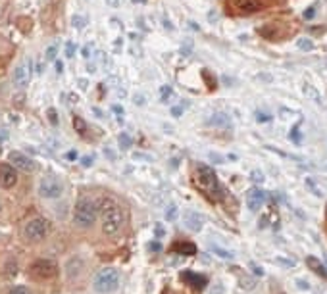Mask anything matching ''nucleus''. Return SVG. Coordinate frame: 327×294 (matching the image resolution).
<instances>
[{
	"mask_svg": "<svg viewBox=\"0 0 327 294\" xmlns=\"http://www.w3.org/2000/svg\"><path fill=\"white\" fill-rule=\"evenodd\" d=\"M100 221H102V231L104 235H116L121 227H123V210L121 206L112 200V198H104L100 202Z\"/></svg>",
	"mask_w": 327,
	"mask_h": 294,
	"instance_id": "obj_1",
	"label": "nucleus"
},
{
	"mask_svg": "<svg viewBox=\"0 0 327 294\" xmlns=\"http://www.w3.org/2000/svg\"><path fill=\"white\" fill-rule=\"evenodd\" d=\"M194 181L196 185L202 188V192L210 198V200H221L223 198V190L219 187L218 177L214 173L212 167L208 165H198L196 171H194Z\"/></svg>",
	"mask_w": 327,
	"mask_h": 294,
	"instance_id": "obj_2",
	"label": "nucleus"
},
{
	"mask_svg": "<svg viewBox=\"0 0 327 294\" xmlns=\"http://www.w3.org/2000/svg\"><path fill=\"white\" fill-rule=\"evenodd\" d=\"M96 214H98V210H96L94 202L89 198H81V200H77V204L73 208V223L81 229H89L94 225Z\"/></svg>",
	"mask_w": 327,
	"mask_h": 294,
	"instance_id": "obj_3",
	"label": "nucleus"
},
{
	"mask_svg": "<svg viewBox=\"0 0 327 294\" xmlns=\"http://www.w3.org/2000/svg\"><path fill=\"white\" fill-rule=\"evenodd\" d=\"M119 287V271L116 268H102L93 279V289L100 294L114 293Z\"/></svg>",
	"mask_w": 327,
	"mask_h": 294,
	"instance_id": "obj_4",
	"label": "nucleus"
},
{
	"mask_svg": "<svg viewBox=\"0 0 327 294\" xmlns=\"http://www.w3.org/2000/svg\"><path fill=\"white\" fill-rule=\"evenodd\" d=\"M48 231H50V225L45 217H33L25 225V237L29 241H43L47 239Z\"/></svg>",
	"mask_w": 327,
	"mask_h": 294,
	"instance_id": "obj_5",
	"label": "nucleus"
},
{
	"mask_svg": "<svg viewBox=\"0 0 327 294\" xmlns=\"http://www.w3.org/2000/svg\"><path fill=\"white\" fill-rule=\"evenodd\" d=\"M62 192H64V185L54 175H47L39 181V196L43 198H60Z\"/></svg>",
	"mask_w": 327,
	"mask_h": 294,
	"instance_id": "obj_6",
	"label": "nucleus"
},
{
	"mask_svg": "<svg viewBox=\"0 0 327 294\" xmlns=\"http://www.w3.org/2000/svg\"><path fill=\"white\" fill-rule=\"evenodd\" d=\"M31 273L37 279H52V277L58 275V266L52 260H37L31 266Z\"/></svg>",
	"mask_w": 327,
	"mask_h": 294,
	"instance_id": "obj_7",
	"label": "nucleus"
},
{
	"mask_svg": "<svg viewBox=\"0 0 327 294\" xmlns=\"http://www.w3.org/2000/svg\"><path fill=\"white\" fill-rule=\"evenodd\" d=\"M8 160L10 163L16 167V169H22V171H35V161L29 158L27 154H23V152H18V150H12L10 154H8Z\"/></svg>",
	"mask_w": 327,
	"mask_h": 294,
	"instance_id": "obj_8",
	"label": "nucleus"
},
{
	"mask_svg": "<svg viewBox=\"0 0 327 294\" xmlns=\"http://www.w3.org/2000/svg\"><path fill=\"white\" fill-rule=\"evenodd\" d=\"M18 183V169L12 163H2L0 165V185L4 188L16 187Z\"/></svg>",
	"mask_w": 327,
	"mask_h": 294,
	"instance_id": "obj_9",
	"label": "nucleus"
},
{
	"mask_svg": "<svg viewBox=\"0 0 327 294\" xmlns=\"http://www.w3.org/2000/svg\"><path fill=\"white\" fill-rule=\"evenodd\" d=\"M183 223H185V227H187L189 231L198 233V231L204 227V215L194 212V210H187L185 215H183Z\"/></svg>",
	"mask_w": 327,
	"mask_h": 294,
	"instance_id": "obj_10",
	"label": "nucleus"
},
{
	"mask_svg": "<svg viewBox=\"0 0 327 294\" xmlns=\"http://www.w3.org/2000/svg\"><path fill=\"white\" fill-rule=\"evenodd\" d=\"M264 200H266V192L260 188H250L246 194V206L250 212H258L264 206Z\"/></svg>",
	"mask_w": 327,
	"mask_h": 294,
	"instance_id": "obj_11",
	"label": "nucleus"
},
{
	"mask_svg": "<svg viewBox=\"0 0 327 294\" xmlns=\"http://www.w3.org/2000/svg\"><path fill=\"white\" fill-rule=\"evenodd\" d=\"M29 64H18L16 66V69H14V83H16V87H20V89H25L29 85Z\"/></svg>",
	"mask_w": 327,
	"mask_h": 294,
	"instance_id": "obj_12",
	"label": "nucleus"
},
{
	"mask_svg": "<svg viewBox=\"0 0 327 294\" xmlns=\"http://www.w3.org/2000/svg\"><path fill=\"white\" fill-rule=\"evenodd\" d=\"M181 277H183V281H187L192 289H196V291H202V289L206 287V283H208V279H206L204 275H200V273H192V271L181 273Z\"/></svg>",
	"mask_w": 327,
	"mask_h": 294,
	"instance_id": "obj_13",
	"label": "nucleus"
},
{
	"mask_svg": "<svg viewBox=\"0 0 327 294\" xmlns=\"http://www.w3.org/2000/svg\"><path fill=\"white\" fill-rule=\"evenodd\" d=\"M262 8L260 0H235V10L239 14H254Z\"/></svg>",
	"mask_w": 327,
	"mask_h": 294,
	"instance_id": "obj_14",
	"label": "nucleus"
},
{
	"mask_svg": "<svg viewBox=\"0 0 327 294\" xmlns=\"http://www.w3.org/2000/svg\"><path fill=\"white\" fill-rule=\"evenodd\" d=\"M171 252L181 254V256H194L196 254V246L192 242H175L171 246Z\"/></svg>",
	"mask_w": 327,
	"mask_h": 294,
	"instance_id": "obj_15",
	"label": "nucleus"
},
{
	"mask_svg": "<svg viewBox=\"0 0 327 294\" xmlns=\"http://www.w3.org/2000/svg\"><path fill=\"white\" fill-rule=\"evenodd\" d=\"M306 264H308V268L312 269L314 273H318L320 277H327V268L318 260V258H314V256H308L306 258Z\"/></svg>",
	"mask_w": 327,
	"mask_h": 294,
	"instance_id": "obj_16",
	"label": "nucleus"
},
{
	"mask_svg": "<svg viewBox=\"0 0 327 294\" xmlns=\"http://www.w3.org/2000/svg\"><path fill=\"white\" fill-rule=\"evenodd\" d=\"M210 250H212L214 256L223 258V260H233V258H235V252H231V250H227V248H221L218 244H210Z\"/></svg>",
	"mask_w": 327,
	"mask_h": 294,
	"instance_id": "obj_17",
	"label": "nucleus"
},
{
	"mask_svg": "<svg viewBox=\"0 0 327 294\" xmlns=\"http://www.w3.org/2000/svg\"><path fill=\"white\" fill-rule=\"evenodd\" d=\"M302 89H304L306 96H310V98H312V100H314V102H316L318 106H324V102H322V96H320V92H318V90H316V89H314L312 85H308V83H306V85H304Z\"/></svg>",
	"mask_w": 327,
	"mask_h": 294,
	"instance_id": "obj_18",
	"label": "nucleus"
},
{
	"mask_svg": "<svg viewBox=\"0 0 327 294\" xmlns=\"http://www.w3.org/2000/svg\"><path fill=\"white\" fill-rule=\"evenodd\" d=\"M297 46H299L300 50H304V52H310L314 48V43L308 37H300L299 41H297Z\"/></svg>",
	"mask_w": 327,
	"mask_h": 294,
	"instance_id": "obj_19",
	"label": "nucleus"
},
{
	"mask_svg": "<svg viewBox=\"0 0 327 294\" xmlns=\"http://www.w3.org/2000/svg\"><path fill=\"white\" fill-rule=\"evenodd\" d=\"M177 219V204H167V210H165V221H175Z\"/></svg>",
	"mask_w": 327,
	"mask_h": 294,
	"instance_id": "obj_20",
	"label": "nucleus"
},
{
	"mask_svg": "<svg viewBox=\"0 0 327 294\" xmlns=\"http://www.w3.org/2000/svg\"><path fill=\"white\" fill-rule=\"evenodd\" d=\"M210 123H212V125H223V127H227V125H229V119H227L223 113H216V115L210 119Z\"/></svg>",
	"mask_w": 327,
	"mask_h": 294,
	"instance_id": "obj_21",
	"label": "nucleus"
},
{
	"mask_svg": "<svg viewBox=\"0 0 327 294\" xmlns=\"http://www.w3.org/2000/svg\"><path fill=\"white\" fill-rule=\"evenodd\" d=\"M73 125H75V131L79 135H85V131H87V125H85V121H83L81 117H73Z\"/></svg>",
	"mask_w": 327,
	"mask_h": 294,
	"instance_id": "obj_22",
	"label": "nucleus"
},
{
	"mask_svg": "<svg viewBox=\"0 0 327 294\" xmlns=\"http://www.w3.org/2000/svg\"><path fill=\"white\" fill-rule=\"evenodd\" d=\"M119 146H121L123 150H127V148L131 146V136H129V135H125V133L119 135Z\"/></svg>",
	"mask_w": 327,
	"mask_h": 294,
	"instance_id": "obj_23",
	"label": "nucleus"
},
{
	"mask_svg": "<svg viewBox=\"0 0 327 294\" xmlns=\"http://www.w3.org/2000/svg\"><path fill=\"white\" fill-rule=\"evenodd\" d=\"M47 117H48L50 125H58V113H56L54 108H48V112H47Z\"/></svg>",
	"mask_w": 327,
	"mask_h": 294,
	"instance_id": "obj_24",
	"label": "nucleus"
},
{
	"mask_svg": "<svg viewBox=\"0 0 327 294\" xmlns=\"http://www.w3.org/2000/svg\"><path fill=\"white\" fill-rule=\"evenodd\" d=\"M250 179H252V183H264V173L256 169V171L250 173Z\"/></svg>",
	"mask_w": 327,
	"mask_h": 294,
	"instance_id": "obj_25",
	"label": "nucleus"
},
{
	"mask_svg": "<svg viewBox=\"0 0 327 294\" xmlns=\"http://www.w3.org/2000/svg\"><path fill=\"white\" fill-rule=\"evenodd\" d=\"M56 54H58V48L52 45V46H48V48H47V54H45V56H47V60H54Z\"/></svg>",
	"mask_w": 327,
	"mask_h": 294,
	"instance_id": "obj_26",
	"label": "nucleus"
},
{
	"mask_svg": "<svg viewBox=\"0 0 327 294\" xmlns=\"http://www.w3.org/2000/svg\"><path fill=\"white\" fill-rule=\"evenodd\" d=\"M8 294H31V291L25 289V287H14Z\"/></svg>",
	"mask_w": 327,
	"mask_h": 294,
	"instance_id": "obj_27",
	"label": "nucleus"
},
{
	"mask_svg": "<svg viewBox=\"0 0 327 294\" xmlns=\"http://www.w3.org/2000/svg\"><path fill=\"white\" fill-rule=\"evenodd\" d=\"M275 262H277V264H281V266H285V268H295V262L285 260V258H275Z\"/></svg>",
	"mask_w": 327,
	"mask_h": 294,
	"instance_id": "obj_28",
	"label": "nucleus"
},
{
	"mask_svg": "<svg viewBox=\"0 0 327 294\" xmlns=\"http://www.w3.org/2000/svg\"><path fill=\"white\" fill-rule=\"evenodd\" d=\"M148 250H152V252H160V250H162V244H160V242H150V244H148Z\"/></svg>",
	"mask_w": 327,
	"mask_h": 294,
	"instance_id": "obj_29",
	"label": "nucleus"
},
{
	"mask_svg": "<svg viewBox=\"0 0 327 294\" xmlns=\"http://www.w3.org/2000/svg\"><path fill=\"white\" fill-rule=\"evenodd\" d=\"M316 16V8H308V10H304V18L306 20H310V18H314Z\"/></svg>",
	"mask_w": 327,
	"mask_h": 294,
	"instance_id": "obj_30",
	"label": "nucleus"
},
{
	"mask_svg": "<svg viewBox=\"0 0 327 294\" xmlns=\"http://www.w3.org/2000/svg\"><path fill=\"white\" fill-rule=\"evenodd\" d=\"M169 92H171V89H169V87H164V89H162V100H164V102L167 100V96H169Z\"/></svg>",
	"mask_w": 327,
	"mask_h": 294,
	"instance_id": "obj_31",
	"label": "nucleus"
},
{
	"mask_svg": "<svg viewBox=\"0 0 327 294\" xmlns=\"http://www.w3.org/2000/svg\"><path fill=\"white\" fill-rule=\"evenodd\" d=\"M66 158H68L70 161H75V158H77V152H75V150H70V152L66 154Z\"/></svg>",
	"mask_w": 327,
	"mask_h": 294,
	"instance_id": "obj_32",
	"label": "nucleus"
},
{
	"mask_svg": "<svg viewBox=\"0 0 327 294\" xmlns=\"http://www.w3.org/2000/svg\"><path fill=\"white\" fill-rule=\"evenodd\" d=\"M68 58H71V56H73V54H75V46H73V45H71V43H68Z\"/></svg>",
	"mask_w": 327,
	"mask_h": 294,
	"instance_id": "obj_33",
	"label": "nucleus"
},
{
	"mask_svg": "<svg viewBox=\"0 0 327 294\" xmlns=\"http://www.w3.org/2000/svg\"><path fill=\"white\" fill-rule=\"evenodd\" d=\"M154 235H156V237H164V227L162 225H156V227H154Z\"/></svg>",
	"mask_w": 327,
	"mask_h": 294,
	"instance_id": "obj_34",
	"label": "nucleus"
},
{
	"mask_svg": "<svg viewBox=\"0 0 327 294\" xmlns=\"http://www.w3.org/2000/svg\"><path fill=\"white\" fill-rule=\"evenodd\" d=\"M291 138H293V140H297V142H300V133H299V129H293V131H291Z\"/></svg>",
	"mask_w": 327,
	"mask_h": 294,
	"instance_id": "obj_35",
	"label": "nucleus"
},
{
	"mask_svg": "<svg viewBox=\"0 0 327 294\" xmlns=\"http://www.w3.org/2000/svg\"><path fill=\"white\" fill-rule=\"evenodd\" d=\"M81 163L85 165V167H89V165L93 163V156H85V158L81 160Z\"/></svg>",
	"mask_w": 327,
	"mask_h": 294,
	"instance_id": "obj_36",
	"label": "nucleus"
},
{
	"mask_svg": "<svg viewBox=\"0 0 327 294\" xmlns=\"http://www.w3.org/2000/svg\"><path fill=\"white\" fill-rule=\"evenodd\" d=\"M135 104H140V106L144 104V96H142V94H137V96H135Z\"/></svg>",
	"mask_w": 327,
	"mask_h": 294,
	"instance_id": "obj_37",
	"label": "nucleus"
},
{
	"mask_svg": "<svg viewBox=\"0 0 327 294\" xmlns=\"http://www.w3.org/2000/svg\"><path fill=\"white\" fill-rule=\"evenodd\" d=\"M43 71H45V66H43V64H41V62H39V64H37V73H39V75H41V73H43Z\"/></svg>",
	"mask_w": 327,
	"mask_h": 294,
	"instance_id": "obj_38",
	"label": "nucleus"
},
{
	"mask_svg": "<svg viewBox=\"0 0 327 294\" xmlns=\"http://www.w3.org/2000/svg\"><path fill=\"white\" fill-rule=\"evenodd\" d=\"M171 113H173L175 117H179V115H181V108H173V110H171Z\"/></svg>",
	"mask_w": 327,
	"mask_h": 294,
	"instance_id": "obj_39",
	"label": "nucleus"
},
{
	"mask_svg": "<svg viewBox=\"0 0 327 294\" xmlns=\"http://www.w3.org/2000/svg\"><path fill=\"white\" fill-rule=\"evenodd\" d=\"M250 268H252V271H254V273H258V275H262V269H258V266H254V264H252Z\"/></svg>",
	"mask_w": 327,
	"mask_h": 294,
	"instance_id": "obj_40",
	"label": "nucleus"
},
{
	"mask_svg": "<svg viewBox=\"0 0 327 294\" xmlns=\"http://www.w3.org/2000/svg\"><path fill=\"white\" fill-rule=\"evenodd\" d=\"M112 110H114V112H116L117 115H121V112H123V110H121V108H119V106H114V108H112Z\"/></svg>",
	"mask_w": 327,
	"mask_h": 294,
	"instance_id": "obj_41",
	"label": "nucleus"
},
{
	"mask_svg": "<svg viewBox=\"0 0 327 294\" xmlns=\"http://www.w3.org/2000/svg\"><path fill=\"white\" fill-rule=\"evenodd\" d=\"M210 158H214V161H219V163H221V156H216V154H210Z\"/></svg>",
	"mask_w": 327,
	"mask_h": 294,
	"instance_id": "obj_42",
	"label": "nucleus"
},
{
	"mask_svg": "<svg viewBox=\"0 0 327 294\" xmlns=\"http://www.w3.org/2000/svg\"><path fill=\"white\" fill-rule=\"evenodd\" d=\"M56 71L62 73V64H60V62H56Z\"/></svg>",
	"mask_w": 327,
	"mask_h": 294,
	"instance_id": "obj_43",
	"label": "nucleus"
},
{
	"mask_svg": "<svg viewBox=\"0 0 327 294\" xmlns=\"http://www.w3.org/2000/svg\"><path fill=\"white\" fill-rule=\"evenodd\" d=\"M258 119H260V121H268V119H270V115H258Z\"/></svg>",
	"mask_w": 327,
	"mask_h": 294,
	"instance_id": "obj_44",
	"label": "nucleus"
},
{
	"mask_svg": "<svg viewBox=\"0 0 327 294\" xmlns=\"http://www.w3.org/2000/svg\"><path fill=\"white\" fill-rule=\"evenodd\" d=\"M106 2H108L110 6H117V2H119V0H106Z\"/></svg>",
	"mask_w": 327,
	"mask_h": 294,
	"instance_id": "obj_45",
	"label": "nucleus"
},
{
	"mask_svg": "<svg viewBox=\"0 0 327 294\" xmlns=\"http://www.w3.org/2000/svg\"><path fill=\"white\" fill-rule=\"evenodd\" d=\"M326 219H327V208H326Z\"/></svg>",
	"mask_w": 327,
	"mask_h": 294,
	"instance_id": "obj_46",
	"label": "nucleus"
},
{
	"mask_svg": "<svg viewBox=\"0 0 327 294\" xmlns=\"http://www.w3.org/2000/svg\"><path fill=\"white\" fill-rule=\"evenodd\" d=\"M0 208H2V202H0Z\"/></svg>",
	"mask_w": 327,
	"mask_h": 294,
	"instance_id": "obj_47",
	"label": "nucleus"
}]
</instances>
